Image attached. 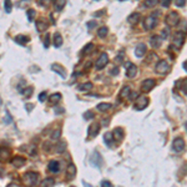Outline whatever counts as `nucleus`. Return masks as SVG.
<instances>
[{
  "instance_id": "f257e3e1",
  "label": "nucleus",
  "mask_w": 187,
  "mask_h": 187,
  "mask_svg": "<svg viewBox=\"0 0 187 187\" xmlns=\"http://www.w3.org/2000/svg\"><path fill=\"white\" fill-rule=\"evenodd\" d=\"M23 181L28 187H36L39 183V175L36 172H26L23 176Z\"/></svg>"
},
{
  "instance_id": "f03ea898",
  "label": "nucleus",
  "mask_w": 187,
  "mask_h": 187,
  "mask_svg": "<svg viewBox=\"0 0 187 187\" xmlns=\"http://www.w3.org/2000/svg\"><path fill=\"white\" fill-rule=\"evenodd\" d=\"M159 11L157 13H153L152 15H149L145 19V24H143V26H145L146 30H152L153 28H156L157 25V15H159Z\"/></svg>"
},
{
  "instance_id": "7ed1b4c3",
  "label": "nucleus",
  "mask_w": 187,
  "mask_h": 187,
  "mask_svg": "<svg viewBox=\"0 0 187 187\" xmlns=\"http://www.w3.org/2000/svg\"><path fill=\"white\" fill-rule=\"evenodd\" d=\"M170 70V64L167 63V60H160L156 65V73L157 74H161V75H165L167 74V71Z\"/></svg>"
},
{
  "instance_id": "20e7f679",
  "label": "nucleus",
  "mask_w": 187,
  "mask_h": 187,
  "mask_svg": "<svg viewBox=\"0 0 187 187\" xmlns=\"http://www.w3.org/2000/svg\"><path fill=\"white\" fill-rule=\"evenodd\" d=\"M185 39H186L185 33L178 31V33H176L174 35V38H172V44H174L175 46H177V48H181V46L183 45V42H185Z\"/></svg>"
},
{
  "instance_id": "39448f33",
  "label": "nucleus",
  "mask_w": 187,
  "mask_h": 187,
  "mask_svg": "<svg viewBox=\"0 0 187 187\" xmlns=\"http://www.w3.org/2000/svg\"><path fill=\"white\" fill-rule=\"evenodd\" d=\"M107 63H109V56H107V54L102 52L101 55H100V57L98 59V61H96L95 67H96L98 70H102L104 67L107 65Z\"/></svg>"
},
{
  "instance_id": "423d86ee",
  "label": "nucleus",
  "mask_w": 187,
  "mask_h": 187,
  "mask_svg": "<svg viewBox=\"0 0 187 187\" xmlns=\"http://www.w3.org/2000/svg\"><path fill=\"white\" fill-rule=\"evenodd\" d=\"M185 140L182 137H176L174 140V143H172V147H174V150L176 152H182L183 150H185Z\"/></svg>"
},
{
  "instance_id": "0eeeda50",
  "label": "nucleus",
  "mask_w": 187,
  "mask_h": 187,
  "mask_svg": "<svg viewBox=\"0 0 187 187\" xmlns=\"http://www.w3.org/2000/svg\"><path fill=\"white\" fill-rule=\"evenodd\" d=\"M126 76L130 77V79H134L137 74V66L132 63H126Z\"/></svg>"
},
{
  "instance_id": "6e6552de",
  "label": "nucleus",
  "mask_w": 187,
  "mask_h": 187,
  "mask_svg": "<svg viewBox=\"0 0 187 187\" xmlns=\"http://www.w3.org/2000/svg\"><path fill=\"white\" fill-rule=\"evenodd\" d=\"M178 20H180V16H178V14L176 13V11H171V13L166 16V23H167V25H170V26L177 25Z\"/></svg>"
},
{
  "instance_id": "1a4fd4ad",
  "label": "nucleus",
  "mask_w": 187,
  "mask_h": 187,
  "mask_svg": "<svg viewBox=\"0 0 187 187\" xmlns=\"http://www.w3.org/2000/svg\"><path fill=\"white\" fill-rule=\"evenodd\" d=\"M155 85H156V81H155L153 79H147V80H145V81L142 82L141 90H142L143 92H150L151 90L155 87Z\"/></svg>"
},
{
  "instance_id": "9d476101",
  "label": "nucleus",
  "mask_w": 187,
  "mask_h": 187,
  "mask_svg": "<svg viewBox=\"0 0 187 187\" xmlns=\"http://www.w3.org/2000/svg\"><path fill=\"white\" fill-rule=\"evenodd\" d=\"M147 105H149V99L145 98V96H141V98L137 99V101H136V105H135V109L141 111L143 109H146Z\"/></svg>"
},
{
  "instance_id": "9b49d317",
  "label": "nucleus",
  "mask_w": 187,
  "mask_h": 187,
  "mask_svg": "<svg viewBox=\"0 0 187 187\" xmlns=\"http://www.w3.org/2000/svg\"><path fill=\"white\" fill-rule=\"evenodd\" d=\"M10 157V150L6 147H0V162L4 163Z\"/></svg>"
},
{
  "instance_id": "f8f14e48",
  "label": "nucleus",
  "mask_w": 187,
  "mask_h": 187,
  "mask_svg": "<svg viewBox=\"0 0 187 187\" xmlns=\"http://www.w3.org/2000/svg\"><path fill=\"white\" fill-rule=\"evenodd\" d=\"M75 176H76V166H75L74 163H69L67 170H66V178L73 180V178H75Z\"/></svg>"
},
{
  "instance_id": "ddd939ff",
  "label": "nucleus",
  "mask_w": 187,
  "mask_h": 187,
  "mask_svg": "<svg viewBox=\"0 0 187 187\" xmlns=\"http://www.w3.org/2000/svg\"><path fill=\"white\" fill-rule=\"evenodd\" d=\"M25 162H26V160L24 159V157H21V156H16V157H14V159L11 160V163H13V166L14 167H17V168H20V167H23Z\"/></svg>"
},
{
  "instance_id": "4468645a",
  "label": "nucleus",
  "mask_w": 187,
  "mask_h": 187,
  "mask_svg": "<svg viewBox=\"0 0 187 187\" xmlns=\"http://www.w3.org/2000/svg\"><path fill=\"white\" fill-rule=\"evenodd\" d=\"M51 69L55 71V73L59 74L63 79L66 77V71H65V69H64V67L61 66V65H59V64H52V65H51Z\"/></svg>"
},
{
  "instance_id": "2eb2a0df",
  "label": "nucleus",
  "mask_w": 187,
  "mask_h": 187,
  "mask_svg": "<svg viewBox=\"0 0 187 187\" xmlns=\"http://www.w3.org/2000/svg\"><path fill=\"white\" fill-rule=\"evenodd\" d=\"M146 50H147V48H146L145 44H139L137 46H136V49H135L136 57H142L146 54Z\"/></svg>"
},
{
  "instance_id": "dca6fc26",
  "label": "nucleus",
  "mask_w": 187,
  "mask_h": 187,
  "mask_svg": "<svg viewBox=\"0 0 187 187\" xmlns=\"http://www.w3.org/2000/svg\"><path fill=\"white\" fill-rule=\"evenodd\" d=\"M48 26H49V24L46 23V20H44V19H40L36 21V30L39 33H44L46 29H48Z\"/></svg>"
},
{
  "instance_id": "f3484780",
  "label": "nucleus",
  "mask_w": 187,
  "mask_h": 187,
  "mask_svg": "<svg viewBox=\"0 0 187 187\" xmlns=\"http://www.w3.org/2000/svg\"><path fill=\"white\" fill-rule=\"evenodd\" d=\"M99 130H100V125L99 124H91L89 126V136L90 137H95L96 135H98V132H99Z\"/></svg>"
},
{
  "instance_id": "a211bd4d",
  "label": "nucleus",
  "mask_w": 187,
  "mask_h": 187,
  "mask_svg": "<svg viewBox=\"0 0 187 187\" xmlns=\"http://www.w3.org/2000/svg\"><path fill=\"white\" fill-rule=\"evenodd\" d=\"M130 92H131V90H130V86L125 85L124 87L121 89V91H120V95H118V100H122V99L127 98V96H130Z\"/></svg>"
},
{
  "instance_id": "6ab92c4d",
  "label": "nucleus",
  "mask_w": 187,
  "mask_h": 187,
  "mask_svg": "<svg viewBox=\"0 0 187 187\" xmlns=\"http://www.w3.org/2000/svg\"><path fill=\"white\" fill-rule=\"evenodd\" d=\"M14 40H15L17 44L19 45H26L28 44V41L30 40V39H29V36H26V35H17V36H15V39H14Z\"/></svg>"
},
{
  "instance_id": "aec40b11",
  "label": "nucleus",
  "mask_w": 187,
  "mask_h": 187,
  "mask_svg": "<svg viewBox=\"0 0 187 187\" xmlns=\"http://www.w3.org/2000/svg\"><path fill=\"white\" fill-rule=\"evenodd\" d=\"M48 167H49L50 171L54 172V174H57V172H59V170H60V165H59V162H57V161H50Z\"/></svg>"
},
{
  "instance_id": "412c9836",
  "label": "nucleus",
  "mask_w": 187,
  "mask_h": 187,
  "mask_svg": "<svg viewBox=\"0 0 187 187\" xmlns=\"http://www.w3.org/2000/svg\"><path fill=\"white\" fill-rule=\"evenodd\" d=\"M161 40H162V38L161 36H157V35H155V36L151 38L150 40V44L152 48H159V46L161 45Z\"/></svg>"
},
{
  "instance_id": "4be33fe9",
  "label": "nucleus",
  "mask_w": 187,
  "mask_h": 187,
  "mask_svg": "<svg viewBox=\"0 0 187 187\" xmlns=\"http://www.w3.org/2000/svg\"><path fill=\"white\" fill-rule=\"evenodd\" d=\"M139 20H140V14H139V13H132L131 15L127 17V21H128V23H130L131 25L137 24Z\"/></svg>"
},
{
  "instance_id": "5701e85b",
  "label": "nucleus",
  "mask_w": 187,
  "mask_h": 187,
  "mask_svg": "<svg viewBox=\"0 0 187 187\" xmlns=\"http://www.w3.org/2000/svg\"><path fill=\"white\" fill-rule=\"evenodd\" d=\"M61 100V95L59 92H56V94H52V95H50L49 96V102L51 104V105H55V104H57Z\"/></svg>"
},
{
  "instance_id": "b1692460",
  "label": "nucleus",
  "mask_w": 187,
  "mask_h": 187,
  "mask_svg": "<svg viewBox=\"0 0 187 187\" xmlns=\"http://www.w3.org/2000/svg\"><path fill=\"white\" fill-rule=\"evenodd\" d=\"M114 137L117 140V141H121L124 139V130L121 127H116L114 130Z\"/></svg>"
},
{
  "instance_id": "393cba45",
  "label": "nucleus",
  "mask_w": 187,
  "mask_h": 187,
  "mask_svg": "<svg viewBox=\"0 0 187 187\" xmlns=\"http://www.w3.org/2000/svg\"><path fill=\"white\" fill-rule=\"evenodd\" d=\"M54 185H55V180L49 177V178H45L44 181L39 185V187H54Z\"/></svg>"
},
{
  "instance_id": "a878e982",
  "label": "nucleus",
  "mask_w": 187,
  "mask_h": 187,
  "mask_svg": "<svg viewBox=\"0 0 187 187\" xmlns=\"http://www.w3.org/2000/svg\"><path fill=\"white\" fill-rule=\"evenodd\" d=\"M54 45H55V48H60L63 45V36L59 33L54 34Z\"/></svg>"
},
{
  "instance_id": "bb28decb",
  "label": "nucleus",
  "mask_w": 187,
  "mask_h": 187,
  "mask_svg": "<svg viewBox=\"0 0 187 187\" xmlns=\"http://www.w3.org/2000/svg\"><path fill=\"white\" fill-rule=\"evenodd\" d=\"M98 161H99L100 163H102V159H101V156H100V153L95 152V153L92 155V157H91V163L94 165V166H99ZM99 167H100V166H99Z\"/></svg>"
},
{
  "instance_id": "cd10ccee",
  "label": "nucleus",
  "mask_w": 187,
  "mask_h": 187,
  "mask_svg": "<svg viewBox=\"0 0 187 187\" xmlns=\"http://www.w3.org/2000/svg\"><path fill=\"white\" fill-rule=\"evenodd\" d=\"M77 89L80 90V91H87V90H91L92 89V84H91V82H84V84L79 85Z\"/></svg>"
},
{
  "instance_id": "c85d7f7f",
  "label": "nucleus",
  "mask_w": 187,
  "mask_h": 187,
  "mask_svg": "<svg viewBox=\"0 0 187 187\" xmlns=\"http://www.w3.org/2000/svg\"><path fill=\"white\" fill-rule=\"evenodd\" d=\"M65 4H66V0H55V9L57 11H60V10L64 9Z\"/></svg>"
},
{
  "instance_id": "c756f323",
  "label": "nucleus",
  "mask_w": 187,
  "mask_h": 187,
  "mask_svg": "<svg viewBox=\"0 0 187 187\" xmlns=\"http://www.w3.org/2000/svg\"><path fill=\"white\" fill-rule=\"evenodd\" d=\"M104 139H105L107 145L111 146L112 145V142H114V134H111V132H106L105 136H104Z\"/></svg>"
},
{
  "instance_id": "7c9ffc66",
  "label": "nucleus",
  "mask_w": 187,
  "mask_h": 187,
  "mask_svg": "<svg viewBox=\"0 0 187 187\" xmlns=\"http://www.w3.org/2000/svg\"><path fill=\"white\" fill-rule=\"evenodd\" d=\"M111 107L110 104H107V102H102V104H99L98 105V110L99 111H101V112H105V111H107Z\"/></svg>"
},
{
  "instance_id": "2f4dec72",
  "label": "nucleus",
  "mask_w": 187,
  "mask_h": 187,
  "mask_svg": "<svg viewBox=\"0 0 187 187\" xmlns=\"http://www.w3.org/2000/svg\"><path fill=\"white\" fill-rule=\"evenodd\" d=\"M4 8H5V11L8 13V14H10L11 13V9H13V4H11V0H5L4 1Z\"/></svg>"
},
{
  "instance_id": "473e14b6",
  "label": "nucleus",
  "mask_w": 187,
  "mask_h": 187,
  "mask_svg": "<svg viewBox=\"0 0 187 187\" xmlns=\"http://www.w3.org/2000/svg\"><path fill=\"white\" fill-rule=\"evenodd\" d=\"M156 4H157V0H145L143 6H145V8H153Z\"/></svg>"
},
{
  "instance_id": "72a5a7b5",
  "label": "nucleus",
  "mask_w": 187,
  "mask_h": 187,
  "mask_svg": "<svg viewBox=\"0 0 187 187\" xmlns=\"http://www.w3.org/2000/svg\"><path fill=\"white\" fill-rule=\"evenodd\" d=\"M182 82L183 84H181V81H178V86L181 87V90H182V92L185 94V95H187V79H185V80H182Z\"/></svg>"
},
{
  "instance_id": "f704fd0d",
  "label": "nucleus",
  "mask_w": 187,
  "mask_h": 187,
  "mask_svg": "<svg viewBox=\"0 0 187 187\" xmlns=\"http://www.w3.org/2000/svg\"><path fill=\"white\" fill-rule=\"evenodd\" d=\"M107 33H109V29L104 26V28H101V29H99V31H98V35H99L100 38H105L106 35H107Z\"/></svg>"
},
{
  "instance_id": "c9c22d12",
  "label": "nucleus",
  "mask_w": 187,
  "mask_h": 187,
  "mask_svg": "<svg viewBox=\"0 0 187 187\" xmlns=\"http://www.w3.org/2000/svg\"><path fill=\"white\" fill-rule=\"evenodd\" d=\"M35 14H36V11H35L34 9H29L28 10V20L29 21H33L34 17H35Z\"/></svg>"
},
{
  "instance_id": "e433bc0d",
  "label": "nucleus",
  "mask_w": 187,
  "mask_h": 187,
  "mask_svg": "<svg viewBox=\"0 0 187 187\" xmlns=\"http://www.w3.org/2000/svg\"><path fill=\"white\" fill-rule=\"evenodd\" d=\"M92 49H94V44H92V42H90V44H87V45H86L84 49H82V51H81V52H82V54H86V52L89 54V52L91 51Z\"/></svg>"
},
{
  "instance_id": "4c0bfd02",
  "label": "nucleus",
  "mask_w": 187,
  "mask_h": 187,
  "mask_svg": "<svg viewBox=\"0 0 187 187\" xmlns=\"http://www.w3.org/2000/svg\"><path fill=\"white\" fill-rule=\"evenodd\" d=\"M65 147H66V143L65 142H60L59 143V146L56 147V151H57V153H61L64 150H65Z\"/></svg>"
},
{
  "instance_id": "58836bf2",
  "label": "nucleus",
  "mask_w": 187,
  "mask_h": 187,
  "mask_svg": "<svg viewBox=\"0 0 187 187\" xmlns=\"http://www.w3.org/2000/svg\"><path fill=\"white\" fill-rule=\"evenodd\" d=\"M33 91H34V87H33V86H29V87L24 91V94H25V96H26V98H30L31 94H33Z\"/></svg>"
},
{
  "instance_id": "ea45409f",
  "label": "nucleus",
  "mask_w": 187,
  "mask_h": 187,
  "mask_svg": "<svg viewBox=\"0 0 187 187\" xmlns=\"http://www.w3.org/2000/svg\"><path fill=\"white\" fill-rule=\"evenodd\" d=\"M161 34H162V35H161V38H162V39H166V38L168 36V34H170V28H165Z\"/></svg>"
},
{
  "instance_id": "a19ab883",
  "label": "nucleus",
  "mask_w": 187,
  "mask_h": 187,
  "mask_svg": "<svg viewBox=\"0 0 187 187\" xmlns=\"http://www.w3.org/2000/svg\"><path fill=\"white\" fill-rule=\"evenodd\" d=\"M84 118L85 120H91V118H94V114L91 111H87V112L84 114Z\"/></svg>"
},
{
  "instance_id": "79ce46f5",
  "label": "nucleus",
  "mask_w": 187,
  "mask_h": 187,
  "mask_svg": "<svg viewBox=\"0 0 187 187\" xmlns=\"http://www.w3.org/2000/svg\"><path fill=\"white\" fill-rule=\"evenodd\" d=\"M60 130H55V131H54V134L51 135V139L52 140H57V139H59L60 137Z\"/></svg>"
},
{
  "instance_id": "37998d69",
  "label": "nucleus",
  "mask_w": 187,
  "mask_h": 187,
  "mask_svg": "<svg viewBox=\"0 0 187 187\" xmlns=\"http://www.w3.org/2000/svg\"><path fill=\"white\" fill-rule=\"evenodd\" d=\"M176 6H178V8H182V6H185L186 4V0H176Z\"/></svg>"
},
{
  "instance_id": "c03bdc74",
  "label": "nucleus",
  "mask_w": 187,
  "mask_h": 187,
  "mask_svg": "<svg viewBox=\"0 0 187 187\" xmlns=\"http://www.w3.org/2000/svg\"><path fill=\"white\" fill-rule=\"evenodd\" d=\"M49 45H50V35L48 34L45 36V40H44V46L45 48H49Z\"/></svg>"
},
{
  "instance_id": "a18cd8bd",
  "label": "nucleus",
  "mask_w": 187,
  "mask_h": 187,
  "mask_svg": "<svg viewBox=\"0 0 187 187\" xmlns=\"http://www.w3.org/2000/svg\"><path fill=\"white\" fill-rule=\"evenodd\" d=\"M46 95H48L46 92H41L40 95H39V101H40V102H44L45 99H46Z\"/></svg>"
},
{
  "instance_id": "49530a36",
  "label": "nucleus",
  "mask_w": 187,
  "mask_h": 187,
  "mask_svg": "<svg viewBox=\"0 0 187 187\" xmlns=\"http://www.w3.org/2000/svg\"><path fill=\"white\" fill-rule=\"evenodd\" d=\"M51 1L52 0H40V4L42 6H49L50 4H51Z\"/></svg>"
},
{
  "instance_id": "de8ad7c7",
  "label": "nucleus",
  "mask_w": 187,
  "mask_h": 187,
  "mask_svg": "<svg viewBox=\"0 0 187 187\" xmlns=\"http://www.w3.org/2000/svg\"><path fill=\"white\" fill-rule=\"evenodd\" d=\"M101 187H112V185H111V182L110 181H102L101 182Z\"/></svg>"
},
{
  "instance_id": "09e8293b",
  "label": "nucleus",
  "mask_w": 187,
  "mask_h": 187,
  "mask_svg": "<svg viewBox=\"0 0 187 187\" xmlns=\"http://www.w3.org/2000/svg\"><path fill=\"white\" fill-rule=\"evenodd\" d=\"M35 155H36V147H35V146L33 145V146L30 147V156H33V157H34Z\"/></svg>"
},
{
  "instance_id": "8fccbe9b",
  "label": "nucleus",
  "mask_w": 187,
  "mask_h": 187,
  "mask_svg": "<svg viewBox=\"0 0 187 187\" xmlns=\"http://www.w3.org/2000/svg\"><path fill=\"white\" fill-rule=\"evenodd\" d=\"M95 26H96V21L91 20V21H89L87 23V29H94Z\"/></svg>"
},
{
  "instance_id": "3c124183",
  "label": "nucleus",
  "mask_w": 187,
  "mask_h": 187,
  "mask_svg": "<svg viewBox=\"0 0 187 187\" xmlns=\"http://www.w3.org/2000/svg\"><path fill=\"white\" fill-rule=\"evenodd\" d=\"M25 82L24 81H21L20 82V85H19V87H17V90H19V92H24V87H25Z\"/></svg>"
},
{
  "instance_id": "603ef678",
  "label": "nucleus",
  "mask_w": 187,
  "mask_h": 187,
  "mask_svg": "<svg viewBox=\"0 0 187 187\" xmlns=\"http://www.w3.org/2000/svg\"><path fill=\"white\" fill-rule=\"evenodd\" d=\"M172 0H161V4H162V6H168L171 4Z\"/></svg>"
},
{
  "instance_id": "864d4df0",
  "label": "nucleus",
  "mask_w": 187,
  "mask_h": 187,
  "mask_svg": "<svg viewBox=\"0 0 187 187\" xmlns=\"http://www.w3.org/2000/svg\"><path fill=\"white\" fill-rule=\"evenodd\" d=\"M26 3H29V0H20L19 1V8H24Z\"/></svg>"
},
{
  "instance_id": "5fc2aeb1",
  "label": "nucleus",
  "mask_w": 187,
  "mask_h": 187,
  "mask_svg": "<svg viewBox=\"0 0 187 187\" xmlns=\"http://www.w3.org/2000/svg\"><path fill=\"white\" fill-rule=\"evenodd\" d=\"M117 74H118V67H114L111 70V75H117Z\"/></svg>"
},
{
  "instance_id": "6e6d98bb",
  "label": "nucleus",
  "mask_w": 187,
  "mask_h": 187,
  "mask_svg": "<svg viewBox=\"0 0 187 187\" xmlns=\"http://www.w3.org/2000/svg\"><path fill=\"white\" fill-rule=\"evenodd\" d=\"M136 96H137V92H131V95L128 96V98H130V99H135Z\"/></svg>"
},
{
  "instance_id": "4d7b16f0",
  "label": "nucleus",
  "mask_w": 187,
  "mask_h": 187,
  "mask_svg": "<svg viewBox=\"0 0 187 187\" xmlns=\"http://www.w3.org/2000/svg\"><path fill=\"white\" fill-rule=\"evenodd\" d=\"M33 105H26V106H25V109H26L28 111H31V110H33Z\"/></svg>"
},
{
  "instance_id": "13d9d810",
  "label": "nucleus",
  "mask_w": 187,
  "mask_h": 187,
  "mask_svg": "<svg viewBox=\"0 0 187 187\" xmlns=\"http://www.w3.org/2000/svg\"><path fill=\"white\" fill-rule=\"evenodd\" d=\"M6 187H20L19 185H16V183H10V185H8Z\"/></svg>"
},
{
  "instance_id": "bf43d9fd",
  "label": "nucleus",
  "mask_w": 187,
  "mask_h": 187,
  "mask_svg": "<svg viewBox=\"0 0 187 187\" xmlns=\"http://www.w3.org/2000/svg\"><path fill=\"white\" fill-rule=\"evenodd\" d=\"M183 69L187 71V61H185V64H183Z\"/></svg>"
},
{
  "instance_id": "052dcab7",
  "label": "nucleus",
  "mask_w": 187,
  "mask_h": 187,
  "mask_svg": "<svg viewBox=\"0 0 187 187\" xmlns=\"http://www.w3.org/2000/svg\"><path fill=\"white\" fill-rule=\"evenodd\" d=\"M85 187H91L90 185H87V183H85Z\"/></svg>"
},
{
  "instance_id": "680f3d73",
  "label": "nucleus",
  "mask_w": 187,
  "mask_h": 187,
  "mask_svg": "<svg viewBox=\"0 0 187 187\" xmlns=\"http://www.w3.org/2000/svg\"><path fill=\"white\" fill-rule=\"evenodd\" d=\"M186 130H187V122H186Z\"/></svg>"
},
{
  "instance_id": "e2e57ef3",
  "label": "nucleus",
  "mask_w": 187,
  "mask_h": 187,
  "mask_svg": "<svg viewBox=\"0 0 187 187\" xmlns=\"http://www.w3.org/2000/svg\"><path fill=\"white\" fill-rule=\"evenodd\" d=\"M120 1H124V0H120Z\"/></svg>"
},
{
  "instance_id": "0e129e2a",
  "label": "nucleus",
  "mask_w": 187,
  "mask_h": 187,
  "mask_svg": "<svg viewBox=\"0 0 187 187\" xmlns=\"http://www.w3.org/2000/svg\"><path fill=\"white\" fill-rule=\"evenodd\" d=\"M95 1H98V0H95Z\"/></svg>"
}]
</instances>
